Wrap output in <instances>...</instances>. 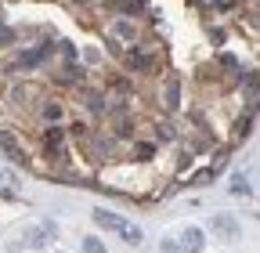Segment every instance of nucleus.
Returning a JSON list of instances; mask_svg holds the SVG:
<instances>
[{
	"mask_svg": "<svg viewBox=\"0 0 260 253\" xmlns=\"http://www.w3.org/2000/svg\"><path fill=\"white\" fill-rule=\"evenodd\" d=\"M116 29H119V37H134V29H130V22H116Z\"/></svg>",
	"mask_w": 260,
	"mask_h": 253,
	"instance_id": "14",
	"label": "nucleus"
},
{
	"mask_svg": "<svg viewBox=\"0 0 260 253\" xmlns=\"http://www.w3.org/2000/svg\"><path fill=\"white\" fill-rule=\"evenodd\" d=\"M44 141H47V152H61V131L58 126H51V131L44 134Z\"/></svg>",
	"mask_w": 260,
	"mask_h": 253,
	"instance_id": "7",
	"label": "nucleus"
},
{
	"mask_svg": "<svg viewBox=\"0 0 260 253\" xmlns=\"http://www.w3.org/2000/svg\"><path fill=\"white\" fill-rule=\"evenodd\" d=\"M0 148H4V152L11 155V160H15V163H25V152L18 148V141H15V138H11L8 131H0Z\"/></svg>",
	"mask_w": 260,
	"mask_h": 253,
	"instance_id": "2",
	"label": "nucleus"
},
{
	"mask_svg": "<svg viewBox=\"0 0 260 253\" xmlns=\"http://www.w3.org/2000/svg\"><path fill=\"white\" fill-rule=\"evenodd\" d=\"M4 44H11V29H0V47Z\"/></svg>",
	"mask_w": 260,
	"mask_h": 253,
	"instance_id": "16",
	"label": "nucleus"
},
{
	"mask_svg": "<svg viewBox=\"0 0 260 253\" xmlns=\"http://www.w3.org/2000/svg\"><path fill=\"white\" fill-rule=\"evenodd\" d=\"M232 192H235V196H246V192H249V188H246V177H242V174H235V177H232Z\"/></svg>",
	"mask_w": 260,
	"mask_h": 253,
	"instance_id": "10",
	"label": "nucleus"
},
{
	"mask_svg": "<svg viewBox=\"0 0 260 253\" xmlns=\"http://www.w3.org/2000/svg\"><path fill=\"white\" fill-rule=\"evenodd\" d=\"M159 253H184V246H181V242H174V239H167Z\"/></svg>",
	"mask_w": 260,
	"mask_h": 253,
	"instance_id": "13",
	"label": "nucleus"
},
{
	"mask_svg": "<svg viewBox=\"0 0 260 253\" xmlns=\"http://www.w3.org/2000/svg\"><path fill=\"white\" fill-rule=\"evenodd\" d=\"M152 152H155V145H138V155H141V160H148Z\"/></svg>",
	"mask_w": 260,
	"mask_h": 253,
	"instance_id": "15",
	"label": "nucleus"
},
{
	"mask_svg": "<svg viewBox=\"0 0 260 253\" xmlns=\"http://www.w3.org/2000/svg\"><path fill=\"white\" fill-rule=\"evenodd\" d=\"M83 253H105L102 239H98V235H87V239H83Z\"/></svg>",
	"mask_w": 260,
	"mask_h": 253,
	"instance_id": "9",
	"label": "nucleus"
},
{
	"mask_svg": "<svg viewBox=\"0 0 260 253\" xmlns=\"http://www.w3.org/2000/svg\"><path fill=\"white\" fill-rule=\"evenodd\" d=\"M44 54H47V47H44V51H25V54L18 58V66H22V69H32V66H40Z\"/></svg>",
	"mask_w": 260,
	"mask_h": 253,
	"instance_id": "6",
	"label": "nucleus"
},
{
	"mask_svg": "<svg viewBox=\"0 0 260 253\" xmlns=\"http://www.w3.org/2000/svg\"><path fill=\"white\" fill-rule=\"evenodd\" d=\"M210 228H213L220 239H228V242L242 235V232H239V220H235V217H228V213H217V217H210Z\"/></svg>",
	"mask_w": 260,
	"mask_h": 253,
	"instance_id": "1",
	"label": "nucleus"
},
{
	"mask_svg": "<svg viewBox=\"0 0 260 253\" xmlns=\"http://www.w3.org/2000/svg\"><path fill=\"white\" fill-rule=\"evenodd\" d=\"M94 220H98L102 228H112V232H119V225H123V220H119L116 213H109V210H94Z\"/></svg>",
	"mask_w": 260,
	"mask_h": 253,
	"instance_id": "5",
	"label": "nucleus"
},
{
	"mask_svg": "<svg viewBox=\"0 0 260 253\" xmlns=\"http://www.w3.org/2000/svg\"><path fill=\"white\" fill-rule=\"evenodd\" d=\"M181 242H184V249H191V253H199V249H203V242H206V239H203V228H195V225H191V228H184Z\"/></svg>",
	"mask_w": 260,
	"mask_h": 253,
	"instance_id": "3",
	"label": "nucleus"
},
{
	"mask_svg": "<svg viewBox=\"0 0 260 253\" xmlns=\"http://www.w3.org/2000/svg\"><path fill=\"white\" fill-rule=\"evenodd\" d=\"M44 116H47V119H61V105H58V102H47V105H44Z\"/></svg>",
	"mask_w": 260,
	"mask_h": 253,
	"instance_id": "11",
	"label": "nucleus"
},
{
	"mask_svg": "<svg viewBox=\"0 0 260 253\" xmlns=\"http://www.w3.org/2000/svg\"><path fill=\"white\" fill-rule=\"evenodd\" d=\"M25 239H29V246H44V232H40V228H29Z\"/></svg>",
	"mask_w": 260,
	"mask_h": 253,
	"instance_id": "12",
	"label": "nucleus"
},
{
	"mask_svg": "<svg viewBox=\"0 0 260 253\" xmlns=\"http://www.w3.org/2000/svg\"><path fill=\"white\" fill-rule=\"evenodd\" d=\"M123 61H126V66L134 69V73H148V69H152V58H148L145 51H130Z\"/></svg>",
	"mask_w": 260,
	"mask_h": 253,
	"instance_id": "4",
	"label": "nucleus"
},
{
	"mask_svg": "<svg viewBox=\"0 0 260 253\" xmlns=\"http://www.w3.org/2000/svg\"><path fill=\"white\" fill-rule=\"evenodd\" d=\"M119 235H123V239H126L130 246H138V242H141V232H138L134 225H126V220H123V225H119Z\"/></svg>",
	"mask_w": 260,
	"mask_h": 253,
	"instance_id": "8",
	"label": "nucleus"
}]
</instances>
